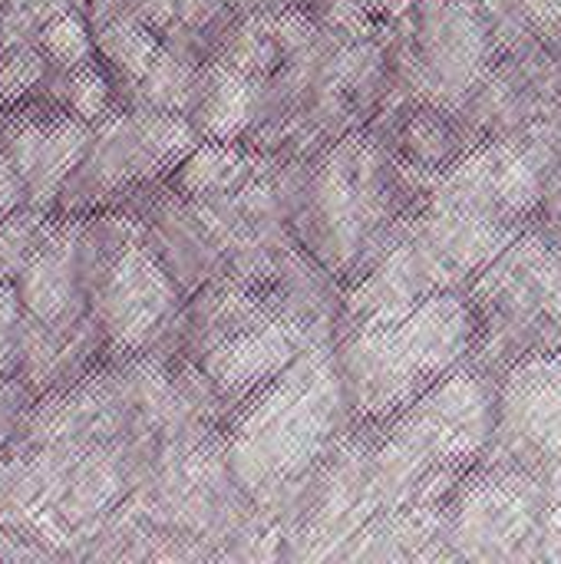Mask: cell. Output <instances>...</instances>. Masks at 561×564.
<instances>
[{
  "label": "cell",
  "instance_id": "obj_1",
  "mask_svg": "<svg viewBox=\"0 0 561 564\" xmlns=\"http://www.w3.org/2000/svg\"><path fill=\"white\" fill-rule=\"evenodd\" d=\"M341 390L324 357L291 360L235 440V473L245 482L288 479L301 473L334 430Z\"/></svg>",
  "mask_w": 561,
  "mask_h": 564
},
{
  "label": "cell",
  "instance_id": "obj_2",
  "mask_svg": "<svg viewBox=\"0 0 561 564\" xmlns=\"http://www.w3.org/2000/svg\"><path fill=\"white\" fill-rule=\"evenodd\" d=\"M493 400L479 377L456 373L430 387L377 459V492L400 499L433 476L470 463L489 440Z\"/></svg>",
  "mask_w": 561,
  "mask_h": 564
},
{
  "label": "cell",
  "instance_id": "obj_3",
  "mask_svg": "<svg viewBox=\"0 0 561 564\" xmlns=\"http://www.w3.org/2000/svg\"><path fill=\"white\" fill-rule=\"evenodd\" d=\"M172 297L175 291L155 258L136 245L126 248L103 294V317L116 347H139L169 314Z\"/></svg>",
  "mask_w": 561,
  "mask_h": 564
},
{
  "label": "cell",
  "instance_id": "obj_4",
  "mask_svg": "<svg viewBox=\"0 0 561 564\" xmlns=\"http://www.w3.org/2000/svg\"><path fill=\"white\" fill-rule=\"evenodd\" d=\"M390 330L423 383L433 387L466 357L476 324L460 297L436 291L423 297L403 321L390 324Z\"/></svg>",
  "mask_w": 561,
  "mask_h": 564
},
{
  "label": "cell",
  "instance_id": "obj_5",
  "mask_svg": "<svg viewBox=\"0 0 561 564\" xmlns=\"http://www.w3.org/2000/svg\"><path fill=\"white\" fill-rule=\"evenodd\" d=\"M503 433L539 456L561 453V357L516 370L503 397Z\"/></svg>",
  "mask_w": 561,
  "mask_h": 564
},
{
  "label": "cell",
  "instance_id": "obj_6",
  "mask_svg": "<svg viewBox=\"0 0 561 564\" xmlns=\"http://www.w3.org/2000/svg\"><path fill=\"white\" fill-rule=\"evenodd\" d=\"M298 347H301V334L281 321H271L265 327L241 330L222 340L208 354L205 370L215 380V387H222L225 393H248L258 383L274 380L284 367H291Z\"/></svg>",
  "mask_w": 561,
  "mask_h": 564
},
{
  "label": "cell",
  "instance_id": "obj_7",
  "mask_svg": "<svg viewBox=\"0 0 561 564\" xmlns=\"http://www.w3.org/2000/svg\"><path fill=\"white\" fill-rule=\"evenodd\" d=\"M89 145V129L79 119H56L50 126L23 122L10 135V162L36 198H50L69 169L79 165Z\"/></svg>",
  "mask_w": 561,
  "mask_h": 564
},
{
  "label": "cell",
  "instance_id": "obj_8",
  "mask_svg": "<svg viewBox=\"0 0 561 564\" xmlns=\"http://www.w3.org/2000/svg\"><path fill=\"white\" fill-rule=\"evenodd\" d=\"M255 106H258V79H248L228 69L225 63H215L202 73L192 109L205 135L228 142L248 129V122L255 119Z\"/></svg>",
  "mask_w": 561,
  "mask_h": 564
},
{
  "label": "cell",
  "instance_id": "obj_9",
  "mask_svg": "<svg viewBox=\"0 0 561 564\" xmlns=\"http://www.w3.org/2000/svg\"><path fill=\"white\" fill-rule=\"evenodd\" d=\"M73 297V245L66 238H50L20 278V301L36 321H56Z\"/></svg>",
  "mask_w": 561,
  "mask_h": 564
},
{
  "label": "cell",
  "instance_id": "obj_10",
  "mask_svg": "<svg viewBox=\"0 0 561 564\" xmlns=\"http://www.w3.org/2000/svg\"><path fill=\"white\" fill-rule=\"evenodd\" d=\"M96 46L103 50V56L129 79H142L159 53L155 33L149 23H142L139 17L126 13V17H112L106 23L96 26Z\"/></svg>",
  "mask_w": 561,
  "mask_h": 564
},
{
  "label": "cell",
  "instance_id": "obj_11",
  "mask_svg": "<svg viewBox=\"0 0 561 564\" xmlns=\"http://www.w3.org/2000/svg\"><path fill=\"white\" fill-rule=\"evenodd\" d=\"M198 83H202V73L188 59H182L179 53L162 50V46H159L149 73L139 79L142 99L152 109H165V112H185V109H192L195 106V96H198Z\"/></svg>",
  "mask_w": 561,
  "mask_h": 564
},
{
  "label": "cell",
  "instance_id": "obj_12",
  "mask_svg": "<svg viewBox=\"0 0 561 564\" xmlns=\"http://www.w3.org/2000/svg\"><path fill=\"white\" fill-rule=\"evenodd\" d=\"M245 169H248L245 155L235 145L215 139V142L188 152V159L182 162V172H179V185L188 195H222L245 175Z\"/></svg>",
  "mask_w": 561,
  "mask_h": 564
},
{
  "label": "cell",
  "instance_id": "obj_13",
  "mask_svg": "<svg viewBox=\"0 0 561 564\" xmlns=\"http://www.w3.org/2000/svg\"><path fill=\"white\" fill-rule=\"evenodd\" d=\"M136 126L159 169L185 159L195 149V129L182 119V112H165V109L139 112Z\"/></svg>",
  "mask_w": 561,
  "mask_h": 564
},
{
  "label": "cell",
  "instance_id": "obj_14",
  "mask_svg": "<svg viewBox=\"0 0 561 564\" xmlns=\"http://www.w3.org/2000/svg\"><path fill=\"white\" fill-rule=\"evenodd\" d=\"M403 145L417 169H440L456 152V132L440 112H417L403 129Z\"/></svg>",
  "mask_w": 561,
  "mask_h": 564
},
{
  "label": "cell",
  "instance_id": "obj_15",
  "mask_svg": "<svg viewBox=\"0 0 561 564\" xmlns=\"http://www.w3.org/2000/svg\"><path fill=\"white\" fill-rule=\"evenodd\" d=\"M36 40H40V50H43L53 63H60V66H66V69L83 66V63L89 59V53H93V40H89L86 23H83L76 13H69V10L50 17V20L40 26V36H36Z\"/></svg>",
  "mask_w": 561,
  "mask_h": 564
},
{
  "label": "cell",
  "instance_id": "obj_16",
  "mask_svg": "<svg viewBox=\"0 0 561 564\" xmlns=\"http://www.w3.org/2000/svg\"><path fill=\"white\" fill-rule=\"evenodd\" d=\"M43 79V53L33 43L0 46V102H13Z\"/></svg>",
  "mask_w": 561,
  "mask_h": 564
},
{
  "label": "cell",
  "instance_id": "obj_17",
  "mask_svg": "<svg viewBox=\"0 0 561 564\" xmlns=\"http://www.w3.org/2000/svg\"><path fill=\"white\" fill-rule=\"evenodd\" d=\"M66 102L69 109L83 119V122H93L99 116H106V106H109V86L106 79L93 69V66H76L69 69V79H66Z\"/></svg>",
  "mask_w": 561,
  "mask_h": 564
},
{
  "label": "cell",
  "instance_id": "obj_18",
  "mask_svg": "<svg viewBox=\"0 0 561 564\" xmlns=\"http://www.w3.org/2000/svg\"><path fill=\"white\" fill-rule=\"evenodd\" d=\"M519 10L536 40L549 46L561 43V0H519Z\"/></svg>",
  "mask_w": 561,
  "mask_h": 564
},
{
  "label": "cell",
  "instance_id": "obj_19",
  "mask_svg": "<svg viewBox=\"0 0 561 564\" xmlns=\"http://www.w3.org/2000/svg\"><path fill=\"white\" fill-rule=\"evenodd\" d=\"M20 202V172L13 169V162L0 159V215L13 212Z\"/></svg>",
  "mask_w": 561,
  "mask_h": 564
},
{
  "label": "cell",
  "instance_id": "obj_20",
  "mask_svg": "<svg viewBox=\"0 0 561 564\" xmlns=\"http://www.w3.org/2000/svg\"><path fill=\"white\" fill-rule=\"evenodd\" d=\"M17 314H20L17 288H10L7 281H0V334H7L17 324Z\"/></svg>",
  "mask_w": 561,
  "mask_h": 564
},
{
  "label": "cell",
  "instance_id": "obj_21",
  "mask_svg": "<svg viewBox=\"0 0 561 564\" xmlns=\"http://www.w3.org/2000/svg\"><path fill=\"white\" fill-rule=\"evenodd\" d=\"M294 0H225V7H235V10H245V13H271V10H281V7H291Z\"/></svg>",
  "mask_w": 561,
  "mask_h": 564
}]
</instances>
